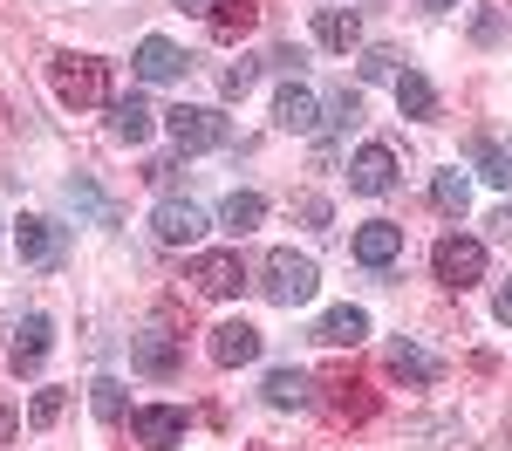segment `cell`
<instances>
[{"mask_svg": "<svg viewBox=\"0 0 512 451\" xmlns=\"http://www.w3.org/2000/svg\"><path fill=\"white\" fill-rule=\"evenodd\" d=\"M315 287H321V267L308 260V253H294V246L267 253V267H260V294H267L274 308H308Z\"/></svg>", "mask_w": 512, "mask_h": 451, "instance_id": "cell-1", "label": "cell"}, {"mask_svg": "<svg viewBox=\"0 0 512 451\" xmlns=\"http://www.w3.org/2000/svg\"><path fill=\"white\" fill-rule=\"evenodd\" d=\"M48 82H55V96H62L69 110L110 103V62H96V55H55V62H48Z\"/></svg>", "mask_w": 512, "mask_h": 451, "instance_id": "cell-2", "label": "cell"}, {"mask_svg": "<svg viewBox=\"0 0 512 451\" xmlns=\"http://www.w3.org/2000/svg\"><path fill=\"white\" fill-rule=\"evenodd\" d=\"M164 130H171L178 151H226V144H233V123L219 117V110H205V103H178V110H164Z\"/></svg>", "mask_w": 512, "mask_h": 451, "instance_id": "cell-3", "label": "cell"}, {"mask_svg": "<svg viewBox=\"0 0 512 451\" xmlns=\"http://www.w3.org/2000/svg\"><path fill=\"white\" fill-rule=\"evenodd\" d=\"M431 267H437V281H444V287H458V294H465V287L485 281V246L465 240V233H444L437 253H431Z\"/></svg>", "mask_w": 512, "mask_h": 451, "instance_id": "cell-4", "label": "cell"}, {"mask_svg": "<svg viewBox=\"0 0 512 451\" xmlns=\"http://www.w3.org/2000/svg\"><path fill=\"white\" fill-rule=\"evenodd\" d=\"M14 246H21V260L41 267V274L69 260V233H62L55 219H21V226H14Z\"/></svg>", "mask_w": 512, "mask_h": 451, "instance_id": "cell-5", "label": "cell"}, {"mask_svg": "<svg viewBox=\"0 0 512 451\" xmlns=\"http://www.w3.org/2000/svg\"><path fill=\"white\" fill-rule=\"evenodd\" d=\"M130 69L144 82H178V76H192V55H185L178 41H164V35H144L137 55H130Z\"/></svg>", "mask_w": 512, "mask_h": 451, "instance_id": "cell-6", "label": "cell"}, {"mask_svg": "<svg viewBox=\"0 0 512 451\" xmlns=\"http://www.w3.org/2000/svg\"><path fill=\"white\" fill-rule=\"evenodd\" d=\"M349 185L362 192V199H383V192H396V158L390 144H362L349 164Z\"/></svg>", "mask_w": 512, "mask_h": 451, "instance_id": "cell-7", "label": "cell"}, {"mask_svg": "<svg viewBox=\"0 0 512 451\" xmlns=\"http://www.w3.org/2000/svg\"><path fill=\"white\" fill-rule=\"evenodd\" d=\"M274 123H280V130H294V137H315L328 117H321V103H315L308 82H287V89L274 96Z\"/></svg>", "mask_w": 512, "mask_h": 451, "instance_id": "cell-8", "label": "cell"}, {"mask_svg": "<svg viewBox=\"0 0 512 451\" xmlns=\"http://www.w3.org/2000/svg\"><path fill=\"white\" fill-rule=\"evenodd\" d=\"M48 349H55V322H48V315H28V322L14 328V349H7L14 376H35V369L48 363Z\"/></svg>", "mask_w": 512, "mask_h": 451, "instance_id": "cell-9", "label": "cell"}, {"mask_svg": "<svg viewBox=\"0 0 512 451\" xmlns=\"http://www.w3.org/2000/svg\"><path fill=\"white\" fill-rule=\"evenodd\" d=\"M130 431H137V445L171 451L178 438H185V410H171V404H144V410H130Z\"/></svg>", "mask_w": 512, "mask_h": 451, "instance_id": "cell-10", "label": "cell"}, {"mask_svg": "<svg viewBox=\"0 0 512 451\" xmlns=\"http://www.w3.org/2000/svg\"><path fill=\"white\" fill-rule=\"evenodd\" d=\"M192 281H198V294L226 301V294L246 287V267H239V253H198V260H192Z\"/></svg>", "mask_w": 512, "mask_h": 451, "instance_id": "cell-11", "label": "cell"}, {"mask_svg": "<svg viewBox=\"0 0 512 451\" xmlns=\"http://www.w3.org/2000/svg\"><path fill=\"white\" fill-rule=\"evenodd\" d=\"M151 233H158L164 246H192L198 233H205V212H198L192 199H164L158 212H151Z\"/></svg>", "mask_w": 512, "mask_h": 451, "instance_id": "cell-12", "label": "cell"}, {"mask_svg": "<svg viewBox=\"0 0 512 451\" xmlns=\"http://www.w3.org/2000/svg\"><path fill=\"white\" fill-rule=\"evenodd\" d=\"M355 260H362V267H376V274H383V267H396V260H403V226L369 219V226L355 233Z\"/></svg>", "mask_w": 512, "mask_h": 451, "instance_id": "cell-13", "label": "cell"}, {"mask_svg": "<svg viewBox=\"0 0 512 451\" xmlns=\"http://www.w3.org/2000/svg\"><path fill=\"white\" fill-rule=\"evenodd\" d=\"M260 356V328L253 322H219L212 328V363L219 369H239V363H253Z\"/></svg>", "mask_w": 512, "mask_h": 451, "instance_id": "cell-14", "label": "cell"}, {"mask_svg": "<svg viewBox=\"0 0 512 451\" xmlns=\"http://www.w3.org/2000/svg\"><path fill=\"white\" fill-rule=\"evenodd\" d=\"M130 363L144 369V376H178V342H171L164 328H144V335L130 342Z\"/></svg>", "mask_w": 512, "mask_h": 451, "instance_id": "cell-15", "label": "cell"}, {"mask_svg": "<svg viewBox=\"0 0 512 451\" xmlns=\"http://www.w3.org/2000/svg\"><path fill=\"white\" fill-rule=\"evenodd\" d=\"M362 335H369V315L362 308H328L315 322V342H328V349H355Z\"/></svg>", "mask_w": 512, "mask_h": 451, "instance_id": "cell-16", "label": "cell"}, {"mask_svg": "<svg viewBox=\"0 0 512 451\" xmlns=\"http://www.w3.org/2000/svg\"><path fill=\"white\" fill-rule=\"evenodd\" d=\"M390 376L396 383H437V356H424L410 335H396L390 342Z\"/></svg>", "mask_w": 512, "mask_h": 451, "instance_id": "cell-17", "label": "cell"}, {"mask_svg": "<svg viewBox=\"0 0 512 451\" xmlns=\"http://www.w3.org/2000/svg\"><path fill=\"white\" fill-rule=\"evenodd\" d=\"M315 41H321V48H342V55H349L355 41H362L355 7H321V14H315Z\"/></svg>", "mask_w": 512, "mask_h": 451, "instance_id": "cell-18", "label": "cell"}, {"mask_svg": "<svg viewBox=\"0 0 512 451\" xmlns=\"http://www.w3.org/2000/svg\"><path fill=\"white\" fill-rule=\"evenodd\" d=\"M260 397L274 410H301L308 397H315V383L301 376V369H267V383H260Z\"/></svg>", "mask_w": 512, "mask_h": 451, "instance_id": "cell-19", "label": "cell"}, {"mask_svg": "<svg viewBox=\"0 0 512 451\" xmlns=\"http://www.w3.org/2000/svg\"><path fill=\"white\" fill-rule=\"evenodd\" d=\"M151 117H158V110H151L144 96H117V103H110V130H117L123 144H144V137H151Z\"/></svg>", "mask_w": 512, "mask_h": 451, "instance_id": "cell-20", "label": "cell"}, {"mask_svg": "<svg viewBox=\"0 0 512 451\" xmlns=\"http://www.w3.org/2000/svg\"><path fill=\"white\" fill-rule=\"evenodd\" d=\"M260 219H267V199H260V192H226V205H219V226H226L233 240H246Z\"/></svg>", "mask_w": 512, "mask_h": 451, "instance_id": "cell-21", "label": "cell"}, {"mask_svg": "<svg viewBox=\"0 0 512 451\" xmlns=\"http://www.w3.org/2000/svg\"><path fill=\"white\" fill-rule=\"evenodd\" d=\"M396 110H403V117H437V89H431V76L403 69V76H396Z\"/></svg>", "mask_w": 512, "mask_h": 451, "instance_id": "cell-22", "label": "cell"}, {"mask_svg": "<svg viewBox=\"0 0 512 451\" xmlns=\"http://www.w3.org/2000/svg\"><path fill=\"white\" fill-rule=\"evenodd\" d=\"M253 21H260V7H253V0H219V7H212V35H219V41H239Z\"/></svg>", "mask_w": 512, "mask_h": 451, "instance_id": "cell-23", "label": "cell"}, {"mask_svg": "<svg viewBox=\"0 0 512 451\" xmlns=\"http://www.w3.org/2000/svg\"><path fill=\"white\" fill-rule=\"evenodd\" d=\"M431 205L458 219V212L472 205V178H465V171H437V178H431Z\"/></svg>", "mask_w": 512, "mask_h": 451, "instance_id": "cell-24", "label": "cell"}, {"mask_svg": "<svg viewBox=\"0 0 512 451\" xmlns=\"http://www.w3.org/2000/svg\"><path fill=\"white\" fill-rule=\"evenodd\" d=\"M69 205H76V212H89L96 226H117V205L103 199V185H96V178H69Z\"/></svg>", "mask_w": 512, "mask_h": 451, "instance_id": "cell-25", "label": "cell"}, {"mask_svg": "<svg viewBox=\"0 0 512 451\" xmlns=\"http://www.w3.org/2000/svg\"><path fill=\"white\" fill-rule=\"evenodd\" d=\"M89 404H96V417H103V424H123V383L117 376H96V383H89Z\"/></svg>", "mask_w": 512, "mask_h": 451, "instance_id": "cell-26", "label": "cell"}, {"mask_svg": "<svg viewBox=\"0 0 512 451\" xmlns=\"http://www.w3.org/2000/svg\"><path fill=\"white\" fill-rule=\"evenodd\" d=\"M472 158H478V178H492V185H512V158L492 144V137H472Z\"/></svg>", "mask_w": 512, "mask_h": 451, "instance_id": "cell-27", "label": "cell"}, {"mask_svg": "<svg viewBox=\"0 0 512 451\" xmlns=\"http://www.w3.org/2000/svg\"><path fill=\"white\" fill-rule=\"evenodd\" d=\"M253 76H260V62H253V55H239L233 69L219 76V89H226V96H246V89H253Z\"/></svg>", "mask_w": 512, "mask_h": 451, "instance_id": "cell-28", "label": "cell"}, {"mask_svg": "<svg viewBox=\"0 0 512 451\" xmlns=\"http://www.w3.org/2000/svg\"><path fill=\"white\" fill-rule=\"evenodd\" d=\"M294 212H301V226H315V233H328V219H335L321 192H301V199H294Z\"/></svg>", "mask_w": 512, "mask_h": 451, "instance_id": "cell-29", "label": "cell"}, {"mask_svg": "<svg viewBox=\"0 0 512 451\" xmlns=\"http://www.w3.org/2000/svg\"><path fill=\"white\" fill-rule=\"evenodd\" d=\"M355 117H362V96H355V89H335V96H328V123H342V130H349Z\"/></svg>", "mask_w": 512, "mask_h": 451, "instance_id": "cell-30", "label": "cell"}, {"mask_svg": "<svg viewBox=\"0 0 512 451\" xmlns=\"http://www.w3.org/2000/svg\"><path fill=\"white\" fill-rule=\"evenodd\" d=\"M62 410H69V390H35V410H28V417H35V424H55Z\"/></svg>", "mask_w": 512, "mask_h": 451, "instance_id": "cell-31", "label": "cell"}, {"mask_svg": "<svg viewBox=\"0 0 512 451\" xmlns=\"http://www.w3.org/2000/svg\"><path fill=\"white\" fill-rule=\"evenodd\" d=\"M274 69L287 82H301V69H308V48H294V41H287V48H274Z\"/></svg>", "mask_w": 512, "mask_h": 451, "instance_id": "cell-32", "label": "cell"}, {"mask_svg": "<svg viewBox=\"0 0 512 451\" xmlns=\"http://www.w3.org/2000/svg\"><path fill=\"white\" fill-rule=\"evenodd\" d=\"M383 76H396V55L390 48H369L362 55V82H383Z\"/></svg>", "mask_w": 512, "mask_h": 451, "instance_id": "cell-33", "label": "cell"}, {"mask_svg": "<svg viewBox=\"0 0 512 451\" xmlns=\"http://www.w3.org/2000/svg\"><path fill=\"white\" fill-rule=\"evenodd\" d=\"M492 315L512 328V281H499V294H492Z\"/></svg>", "mask_w": 512, "mask_h": 451, "instance_id": "cell-34", "label": "cell"}, {"mask_svg": "<svg viewBox=\"0 0 512 451\" xmlns=\"http://www.w3.org/2000/svg\"><path fill=\"white\" fill-rule=\"evenodd\" d=\"M171 7H185V14H212L219 0H171Z\"/></svg>", "mask_w": 512, "mask_h": 451, "instance_id": "cell-35", "label": "cell"}, {"mask_svg": "<svg viewBox=\"0 0 512 451\" xmlns=\"http://www.w3.org/2000/svg\"><path fill=\"white\" fill-rule=\"evenodd\" d=\"M417 7H431V14H444V7H458V0H417Z\"/></svg>", "mask_w": 512, "mask_h": 451, "instance_id": "cell-36", "label": "cell"}]
</instances>
